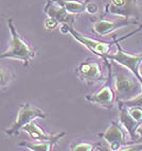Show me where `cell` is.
<instances>
[{"mask_svg":"<svg viewBox=\"0 0 142 151\" xmlns=\"http://www.w3.org/2000/svg\"><path fill=\"white\" fill-rule=\"evenodd\" d=\"M8 26L11 33V44L8 50L0 55V59L17 60L24 63V66H27L34 59L35 48L19 35L17 30L15 29L13 19H8Z\"/></svg>","mask_w":142,"mask_h":151,"instance_id":"6da1fadb","label":"cell"},{"mask_svg":"<svg viewBox=\"0 0 142 151\" xmlns=\"http://www.w3.org/2000/svg\"><path fill=\"white\" fill-rule=\"evenodd\" d=\"M128 70L119 69L115 73L113 71V86L118 102L131 99L142 92L141 81L131 71L128 73Z\"/></svg>","mask_w":142,"mask_h":151,"instance_id":"7a4b0ae2","label":"cell"},{"mask_svg":"<svg viewBox=\"0 0 142 151\" xmlns=\"http://www.w3.org/2000/svg\"><path fill=\"white\" fill-rule=\"evenodd\" d=\"M106 62V65L108 67V76L107 79L105 81L104 85H103L99 91L91 95H87L85 99L90 103L97 104L102 106L104 109H113L115 104L118 102L117 100V94H116L115 86H113V69H111V65L109 64L107 59H104Z\"/></svg>","mask_w":142,"mask_h":151,"instance_id":"3957f363","label":"cell"},{"mask_svg":"<svg viewBox=\"0 0 142 151\" xmlns=\"http://www.w3.org/2000/svg\"><path fill=\"white\" fill-rule=\"evenodd\" d=\"M61 31L64 34L69 33L75 41L83 44L89 51H91L93 54H96V55H99L102 59H105L109 54L110 47H111V44H113L110 43V42H102V41H99V40H94V38L84 36L80 32L75 31L72 28V26H69V24H62Z\"/></svg>","mask_w":142,"mask_h":151,"instance_id":"277c9868","label":"cell"},{"mask_svg":"<svg viewBox=\"0 0 142 151\" xmlns=\"http://www.w3.org/2000/svg\"><path fill=\"white\" fill-rule=\"evenodd\" d=\"M126 36H127V35H126ZM126 36H124V37H126ZM124 37H122L121 40H123ZM113 44H115L116 47H117V51H116V53H109L105 59L113 61V62L122 65L126 69H129V71H131V73H134L142 83V78L139 75V65L142 63V53H139V54L127 53V52L121 47V45H120L121 40L118 41V38L116 37V36H113Z\"/></svg>","mask_w":142,"mask_h":151,"instance_id":"5b68a950","label":"cell"},{"mask_svg":"<svg viewBox=\"0 0 142 151\" xmlns=\"http://www.w3.org/2000/svg\"><path fill=\"white\" fill-rule=\"evenodd\" d=\"M45 117L46 114L37 106H34L29 102L24 103V104L20 105V108H19L15 122L6 130V135H9L10 137H13L18 134L19 130L22 129L26 124H28L36 118H45Z\"/></svg>","mask_w":142,"mask_h":151,"instance_id":"8992f818","label":"cell"},{"mask_svg":"<svg viewBox=\"0 0 142 151\" xmlns=\"http://www.w3.org/2000/svg\"><path fill=\"white\" fill-rule=\"evenodd\" d=\"M104 14L117 15L127 19H136L138 22L141 18L138 0H110V2L105 6Z\"/></svg>","mask_w":142,"mask_h":151,"instance_id":"52a82bcc","label":"cell"},{"mask_svg":"<svg viewBox=\"0 0 142 151\" xmlns=\"http://www.w3.org/2000/svg\"><path fill=\"white\" fill-rule=\"evenodd\" d=\"M75 75L81 81L91 85L101 81L103 78L102 66L97 60L88 58L76 66Z\"/></svg>","mask_w":142,"mask_h":151,"instance_id":"ba28073f","label":"cell"},{"mask_svg":"<svg viewBox=\"0 0 142 151\" xmlns=\"http://www.w3.org/2000/svg\"><path fill=\"white\" fill-rule=\"evenodd\" d=\"M126 133H127V131L124 129L120 122H113L104 132L99 133L98 135L109 145L110 150L117 151L121 150L122 147L128 144V142L126 139Z\"/></svg>","mask_w":142,"mask_h":151,"instance_id":"9c48e42d","label":"cell"},{"mask_svg":"<svg viewBox=\"0 0 142 151\" xmlns=\"http://www.w3.org/2000/svg\"><path fill=\"white\" fill-rule=\"evenodd\" d=\"M139 22L136 19H127L123 18L120 20H115V22H109V20H105V19H99L94 22L93 24V32L100 36H106V35L111 34L115 32L116 30L120 29V28L126 27V26H131V24H138Z\"/></svg>","mask_w":142,"mask_h":151,"instance_id":"30bf717a","label":"cell"},{"mask_svg":"<svg viewBox=\"0 0 142 151\" xmlns=\"http://www.w3.org/2000/svg\"><path fill=\"white\" fill-rule=\"evenodd\" d=\"M44 12L48 17L55 19L59 24H66L73 26L75 22V17L72 14L68 13L61 4L54 2L52 0H48L46 6H44Z\"/></svg>","mask_w":142,"mask_h":151,"instance_id":"8fae6325","label":"cell"},{"mask_svg":"<svg viewBox=\"0 0 142 151\" xmlns=\"http://www.w3.org/2000/svg\"><path fill=\"white\" fill-rule=\"evenodd\" d=\"M24 131L28 132V134L30 135V137L34 139L35 142H46V140H52V142H56L59 143V140L63 137L66 136V133L61 132L57 134H49V133L45 132L41 128L38 126V124L36 122V120H32L31 122H29L28 124H26L22 128Z\"/></svg>","mask_w":142,"mask_h":151,"instance_id":"7c38bea8","label":"cell"},{"mask_svg":"<svg viewBox=\"0 0 142 151\" xmlns=\"http://www.w3.org/2000/svg\"><path fill=\"white\" fill-rule=\"evenodd\" d=\"M119 122L123 126V128L127 131V133H128L129 137H131V142H129V143H135L137 140L136 130L141 122L135 120V119L131 116V114L128 113L127 108L124 106V105L120 104V103H119Z\"/></svg>","mask_w":142,"mask_h":151,"instance_id":"4fadbf2b","label":"cell"},{"mask_svg":"<svg viewBox=\"0 0 142 151\" xmlns=\"http://www.w3.org/2000/svg\"><path fill=\"white\" fill-rule=\"evenodd\" d=\"M59 3L70 14H80L86 11V6L89 0L86 1H78V0H52Z\"/></svg>","mask_w":142,"mask_h":151,"instance_id":"5bb4252c","label":"cell"},{"mask_svg":"<svg viewBox=\"0 0 142 151\" xmlns=\"http://www.w3.org/2000/svg\"><path fill=\"white\" fill-rule=\"evenodd\" d=\"M56 142L46 140V142H20L18 144L19 147H24L32 151H51L56 146Z\"/></svg>","mask_w":142,"mask_h":151,"instance_id":"9a60e30c","label":"cell"},{"mask_svg":"<svg viewBox=\"0 0 142 151\" xmlns=\"http://www.w3.org/2000/svg\"><path fill=\"white\" fill-rule=\"evenodd\" d=\"M69 150L72 151H93V150H103L100 144L90 143V142H76L70 145Z\"/></svg>","mask_w":142,"mask_h":151,"instance_id":"2e32d148","label":"cell"},{"mask_svg":"<svg viewBox=\"0 0 142 151\" xmlns=\"http://www.w3.org/2000/svg\"><path fill=\"white\" fill-rule=\"evenodd\" d=\"M15 77L11 70H9L8 68L1 66V70H0V85L1 87H6L8 84H10V82L12 81Z\"/></svg>","mask_w":142,"mask_h":151,"instance_id":"e0dca14e","label":"cell"},{"mask_svg":"<svg viewBox=\"0 0 142 151\" xmlns=\"http://www.w3.org/2000/svg\"><path fill=\"white\" fill-rule=\"evenodd\" d=\"M118 103L124 105V106H127V108L128 106H139L142 109V92L131 99L125 100V101H119Z\"/></svg>","mask_w":142,"mask_h":151,"instance_id":"ac0fdd59","label":"cell"},{"mask_svg":"<svg viewBox=\"0 0 142 151\" xmlns=\"http://www.w3.org/2000/svg\"><path fill=\"white\" fill-rule=\"evenodd\" d=\"M127 108V106H126ZM128 113L131 114V116L137 120V122H142V109L139 106H128L127 108Z\"/></svg>","mask_w":142,"mask_h":151,"instance_id":"d6986e66","label":"cell"},{"mask_svg":"<svg viewBox=\"0 0 142 151\" xmlns=\"http://www.w3.org/2000/svg\"><path fill=\"white\" fill-rule=\"evenodd\" d=\"M59 26V22L55 20V19L51 18V17H48V18L45 20V27L46 29L48 30H53Z\"/></svg>","mask_w":142,"mask_h":151,"instance_id":"ffe728a7","label":"cell"},{"mask_svg":"<svg viewBox=\"0 0 142 151\" xmlns=\"http://www.w3.org/2000/svg\"><path fill=\"white\" fill-rule=\"evenodd\" d=\"M86 12H88L89 14H97L99 12V6L93 2H90L89 1L86 6Z\"/></svg>","mask_w":142,"mask_h":151,"instance_id":"44dd1931","label":"cell"},{"mask_svg":"<svg viewBox=\"0 0 142 151\" xmlns=\"http://www.w3.org/2000/svg\"><path fill=\"white\" fill-rule=\"evenodd\" d=\"M136 133H137V140L135 143H140V142H142V122L138 126V128L136 130Z\"/></svg>","mask_w":142,"mask_h":151,"instance_id":"7402d4cb","label":"cell"}]
</instances>
